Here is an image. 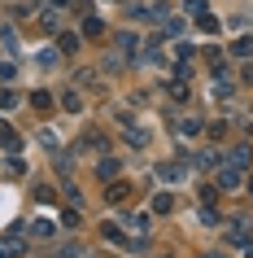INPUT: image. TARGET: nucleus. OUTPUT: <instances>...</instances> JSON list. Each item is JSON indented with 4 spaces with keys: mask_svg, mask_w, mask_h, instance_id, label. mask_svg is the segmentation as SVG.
Returning <instances> with one entry per match:
<instances>
[{
    "mask_svg": "<svg viewBox=\"0 0 253 258\" xmlns=\"http://www.w3.org/2000/svg\"><path fill=\"white\" fill-rule=\"evenodd\" d=\"M0 145H5V149H18L22 140H18V132H9V127H0Z\"/></svg>",
    "mask_w": 253,
    "mask_h": 258,
    "instance_id": "ddd939ff",
    "label": "nucleus"
},
{
    "mask_svg": "<svg viewBox=\"0 0 253 258\" xmlns=\"http://www.w3.org/2000/svg\"><path fill=\"white\" fill-rule=\"evenodd\" d=\"M57 258H88V254H83V249H74V245H70V249H61V254H57Z\"/></svg>",
    "mask_w": 253,
    "mask_h": 258,
    "instance_id": "393cba45",
    "label": "nucleus"
},
{
    "mask_svg": "<svg viewBox=\"0 0 253 258\" xmlns=\"http://www.w3.org/2000/svg\"><path fill=\"white\" fill-rule=\"evenodd\" d=\"M61 228H79V210H66L61 215Z\"/></svg>",
    "mask_w": 253,
    "mask_h": 258,
    "instance_id": "412c9836",
    "label": "nucleus"
},
{
    "mask_svg": "<svg viewBox=\"0 0 253 258\" xmlns=\"http://www.w3.org/2000/svg\"><path fill=\"white\" fill-rule=\"evenodd\" d=\"M171 192H157V197H153V215H166V210H171Z\"/></svg>",
    "mask_w": 253,
    "mask_h": 258,
    "instance_id": "9b49d317",
    "label": "nucleus"
},
{
    "mask_svg": "<svg viewBox=\"0 0 253 258\" xmlns=\"http://www.w3.org/2000/svg\"><path fill=\"white\" fill-rule=\"evenodd\" d=\"M201 258H223V254H218V249H205V254H201Z\"/></svg>",
    "mask_w": 253,
    "mask_h": 258,
    "instance_id": "a878e982",
    "label": "nucleus"
},
{
    "mask_svg": "<svg viewBox=\"0 0 253 258\" xmlns=\"http://www.w3.org/2000/svg\"><path fill=\"white\" fill-rule=\"evenodd\" d=\"M197 27L205 31V35H214V31H218V18L214 14H197Z\"/></svg>",
    "mask_w": 253,
    "mask_h": 258,
    "instance_id": "1a4fd4ad",
    "label": "nucleus"
},
{
    "mask_svg": "<svg viewBox=\"0 0 253 258\" xmlns=\"http://www.w3.org/2000/svg\"><path fill=\"white\" fill-rule=\"evenodd\" d=\"M197 132H201L197 118H179V136H197Z\"/></svg>",
    "mask_w": 253,
    "mask_h": 258,
    "instance_id": "4468645a",
    "label": "nucleus"
},
{
    "mask_svg": "<svg viewBox=\"0 0 253 258\" xmlns=\"http://www.w3.org/2000/svg\"><path fill=\"white\" fill-rule=\"evenodd\" d=\"M22 254H27L22 236H5V241H0V258H22Z\"/></svg>",
    "mask_w": 253,
    "mask_h": 258,
    "instance_id": "7ed1b4c3",
    "label": "nucleus"
},
{
    "mask_svg": "<svg viewBox=\"0 0 253 258\" xmlns=\"http://www.w3.org/2000/svg\"><path fill=\"white\" fill-rule=\"evenodd\" d=\"M227 162L244 171V166H249V145H231V153H227Z\"/></svg>",
    "mask_w": 253,
    "mask_h": 258,
    "instance_id": "423d86ee",
    "label": "nucleus"
},
{
    "mask_svg": "<svg viewBox=\"0 0 253 258\" xmlns=\"http://www.w3.org/2000/svg\"><path fill=\"white\" fill-rule=\"evenodd\" d=\"M83 35H88V40L105 35V22H101V18H88V22H83Z\"/></svg>",
    "mask_w": 253,
    "mask_h": 258,
    "instance_id": "6e6552de",
    "label": "nucleus"
},
{
    "mask_svg": "<svg viewBox=\"0 0 253 258\" xmlns=\"http://www.w3.org/2000/svg\"><path fill=\"white\" fill-rule=\"evenodd\" d=\"M227 236H231V241H244V236H249V215H231L227 219Z\"/></svg>",
    "mask_w": 253,
    "mask_h": 258,
    "instance_id": "f03ea898",
    "label": "nucleus"
},
{
    "mask_svg": "<svg viewBox=\"0 0 253 258\" xmlns=\"http://www.w3.org/2000/svg\"><path fill=\"white\" fill-rule=\"evenodd\" d=\"M244 79H249V83H253V66H249V70H244Z\"/></svg>",
    "mask_w": 253,
    "mask_h": 258,
    "instance_id": "bb28decb",
    "label": "nucleus"
},
{
    "mask_svg": "<svg viewBox=\"0 0 253 258\" xmlns=\"http://www.w3.org/2000/svg\"><path fill=\"white\" fill-rule=\"evenodd\" d=\"M61 105H66V114H79L83 101H79V92H66V96H61Z\"/></svg>",
    "mask_w": 253,
    "mask_h": 258,
    "instance_id": "f8f14e48",
    "label": "nucleus"
},
{
    "mask_svg": "<svg viewBox=\"0 0 253 258\" xmlns=\"http://www.w3.org/2000/svg\"><path fill=\"white\" fill-rule=\"evenodd\" d=\"M214 184H218L223 192H236V188H244V175H240V166L223 162V166H218V175H214Z\"/></svg>",
    "mask_w": 253,
    "mask_h": 258,
    "instance_id": "f257e3e1",
    "label": "nucleus"
},
{
    "mask_svg": "<svg viewBox=\"0 0 253 258\" xmlns=\"http://www.w3.org/2000/svg\"><path fill=\"white\" fill-rule=\"evenodd\" d=\"M53 232H57L53 219H35V223H31V236H35V241H53Z\"/></svg>",
    "mask_w": 253,
    "mask_h": 258,
    "instance_id": "20e7f679",
    "label": "nucleus"
},
{
    "mask_svg": "<svg viewBox=\"0 0 253 258\" xmlns=\"http://www.w3.org/2000/svg\"><path fill=\"white\" fill-rule=\"evenodd\" d=\"M249 192H253V179H249Z\"/></svg>",
    "mask_w": 253,
    "mask_h": 258,
    "instance_id": "cd10ccee",
    "label": "nucleus"
},
{
    "mask_svg": "<svg viewBox=\"0 0 253 258\" xmlns=\"http://www.w3.org/2000/svg\"><path fill=\"white\" fill-rule=\"evenodd\" d=\"M135 44H140V40H135L131 31H122V35H118V48H122V53H135Z\"/></svg>",
    "mask_w": 253,
    "mask_h": 258,
    "instance_id": "2eb2a0df",
    "label": "nucleus"
},
{
    "mask_svg": "<svg viewBox=\"0 0 253 258\" xmlns=\"http://www.w3.org/2000/svg\"><path fill=\"white\" fill-rule=\"evenodd\" d=\"M214 162H218V153H214V149H201L197 153V166H214Z\"/></svg>",
    "mask_w": 253,
    "mask_h": 258,
    "instance_id": "f3484780",
    "label": "nucleus"
},
{
    "mask_svg": "<svg viewBox=\"0 0 253 258\" xmlns=\"http://www.w3.org/2000/svg\"><path fill=\"white\" fill-rule=\"evenodd\" d=\"M201 223H205V228H214V223H218V215H214L210 206H201Z\"/></svg>",
    "mask_w": 253,
    "mask_h": 258,
    "instance_id": "aec40b11",
    "label": "nucleus"
},
{
    "mask_svg": "<svg viewBox=\"0 0 253 258\" xmlns=\"http://www.w3.org/2000/svg\"><path fill=\"white\" fill-rule=\"evenodd\" d=\"M31 105H35V109H48V105H53V96H48V92H35V96H31Z\"/></svg>",
    "mask_w": 253,
    "mask_h": 258,
    "instance_id": "a211bd4d",
    "label": "nucleus"
},
{
    "mask_svg": "<svg viewBox=\"0 0 253 258\" xmlns=\"http://www.w3.org/2000/svg\"><path fill=\"white\" fill-rule=\"evenodd\" d=\"M0 105H5V109H14V105H18V92H9V88H5V92H0Z\"/></svg>",
    "mask_w": 253,
    "mask_h": 258,
    "instance_id": "4be33fe9",
    "label": "nucleus"
},
{
    "mask_svg": "<svg viewBox=\"0 0 253 258\" xmlns=\"http://www.w3.org/2000/svg\"><path fill=\"white\" fill-rule=\"evenodd\" d=\"M253 53V35H236L231 40V57H249Z\"/></svg>",
    "mask_w": 253,
    "mask_h": 258,
    "instance_id": "0eeeda50",
    "label": "nucleus"
},
{
    "mask_svg": "<svg viewBox=\"0 0 253 258\" xmlns=\"http://www.w3.org/2000/svg\"><path fill=\"white\" fill-rule=\"evenodd\" d=\"M157 179L175 184V179H184V166H179V162H161V166H157Z\"/></svg>",
    "mask_w": 253,
    "mask_h": 258,
    "instance_id": "39448f33",
    "label": "nucleus"
},
{
    "mask_svg": "<svg viewBox=\"0 0 253 258\" xmlns=\"http://www.w3.org/2000/svg\"><path fill=\"white\" fill-rule=\"evenodd\" d=\"M127 228L144 236V232H148V215H127Z\"/></svg>",
    "mask_w": 253,
    "mask_h": 258,
    "instance_id": "9d476101",
    "label": "nucleus"
},
{
    "mask_svg": "<svg viewBox=\"0 0 253 258\" xmlns=\"http://www.w3.org/2000/svg\"><path fill=\"white\" fill-rule=\"evenodd\" d=\"M57 48H61V53H79V35H61Z\"/></svg>",
    "mask_w": 253,
    "mask_h": 258,
    "instance_id": "dca6fc26",
    "label": "nucleus"
},
{
    "mask_svg": "<svg viewBox=\"0 0 253 258\" xmlns=\"http://www.w3.org/2000/svg\"><path fill=\"white\" fill-rule=\"evenodd\" d=\"M9 79H18V70L14 66H0V83H9Z\"/></svg>",
    "mask_w": 253,
    "mask_h": 258,
    "instance_id": "b1692460",
    "label": "nucleus"
},
{
    "mask_svg": "<svg viewBox=\"0 0 253 258\" xmlns=\"http://www.w3.org/2000/svg\"><path fill=\"white\" fill-rule=\"evenodd\" d=\"M236 249H240V258H253V236H244V241H236Z\"/></svg>",
    "mask_w": 253,
    "mask_h": 258,
    "instance_id": "6ab92c4d",
    "label": "nucleus"
},
{
    "mask_svg": "<svg viewBox=\"0 0 253 258\" xmlns=\"http://www.w3.org/2000/svg\"><path fill=\"white\" fill-rule=\"evenodd\" d=\"M118 175V162H101V179H114Z\"/></svg>",
    "mask_w": 253,
    "mask_h": 258,
    "instance_id": "5701e85b",
    "label": "nucleus"
}]
</instances>
